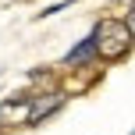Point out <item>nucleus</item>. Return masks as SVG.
<instances>
[{"label":"nucleus","instance_id":"nucleus-2","mask_svg":"<svg viewBox=\"0 0 135 135\" xmlns=\"http://www.w3.org/2000/svg\"><path fill=\"white\" fill-rule=\"evenodd\" d=\"M64 100H68V96L61 93V89H50V93H32V96H28V121H25V124H39V121H46L50 114H57V110L64 107Z\"/></svg>","mask_w":135,"mask_h":135},{"label":"nucleus","instance_id":"nucleus-3","mask_svg":"<svg viewBox=\"0 0 135 135\" xmlns=\"http://www.w3.org/2000/svg\"><path fill=\"white\" fill-rule=\"evenodd\" d=\"M28 121V96H11L0 103V124H25Z\"/></svg>","mask_w":135,"mask_h":135},{"label":"nucleus","instance_id":"nucleus-1","mask_svg":"<svg viewBox=\"0 0 135 135\" xmlns=\"http://www.w3.org/2000/svg\"><path fill=\"white\" fill-rule=\"evenodd\" d=\"M93 43H96V57H103V61H121L132 50V36H128V28H124V21H117V18L96 21Z\"/></svg>","mask_w":135,"mask_h":135},{"label":"nucleus","instance_id":"nucleus-6","mask_svg":"<svg viewBox=\"0 0 135 135\" xmlns=\"http://www.w3.org/2000/svg\"><path fill=\"white\" fill-rule=\"evenodd\" d=\"M114 4H135V0H114Z\"/></svg>","mask_w":135,"mask_h":135},{"label":"nucleus","instance_id":"nucleus-4","mask_svg":"<svg viewBox=\"0 0 135 135\" xmlns=\"http://www.w3.org/2000/svg\"><path fill=\"white\" fill-rule=\"evenodd\" d=\"M89 61H96V43H93V32L85 36V39L78 43V46H71L64 54V64L68 68H78V64H89Z\"/></svg>","mask_w":135,"mask_h":135},{"label":"nucleus","instance_id":"nucleus-5","mask_svg":"<svg viewBox=\"0 0 135 135\" xmlns=\"http://www.w3.org/2000/svg\"><path fill=\"white\" fill-rule=\"evenodd\" d=\"M124 28H128V36H132V43H135V4L128 7V14H124Z\"/></svg>","mask_w":135,"mask_h":135}]
</instances>
